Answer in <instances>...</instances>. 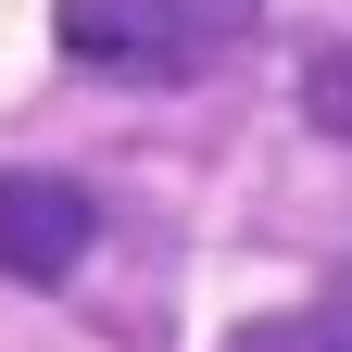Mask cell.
<instances>
[{
    "instance_id": "cell-2",
    "label": "cell",
    "mask_w": 352,
    "mask_h": 352,
    "mask_svg": "<svg viewBox=\"0 0 352 352\" xmlns=\"http://www.w3.org/2000/svg\"><path fill=\"white\" fill-rule=\"evenodd\" d=\"M88 189L76 176H0V277H76Z\"/></svg>"
},
{
    "instance_id": "cell-3",
    "label": "cell",
    "mask_w": 352,
    "mask_h": 352,
    "mask_svg": "<svg viewBox=\"0 0 352 352\" xmlns=\"http://www.w3.org/2000/svg\"><path fill=\"white\" fill-rule=\"evenodd\" d=\"M302 352H352V277H340V289L315 302V340H302Z\"/></svg>"
},
{
    "instance_id": "cell-1",
    "label": "cell",
    "mask_w": 352,
    "mask_h": 352,
    "mask_svg": "<svg viewBox=\"0 0 352 352\" xmlns=\"http://www.w3.org/2000/svg\"><path fill=\"white\" fill-rule=\"evenodd\" d=\"M264 0H63V51L101 76H201L214 51H239Z\"/></svg>"
}]
</instances>
